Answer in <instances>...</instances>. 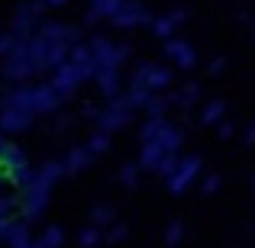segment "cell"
Returning a JSON list of instances; mask_svg holds the SVG:
<instances>
[{"label": "cell", "instance_id": "15", "mask_svg": "<svg viewBox=\"0 0 255 248\" xmlns=\"http://www.w3.org/2000/svg\"><path fill=\"white\" fill-rule=\"evenodd\" d=\"M62 165H65V174H78V171H84V167L91 165V152L87 149H71Z\"/></svg>", "mask_w": 255, "mask_h": 248}, {"label": "cell", "instance_id": "26", "mask_svg": "<svg viewBox=\"0 0 255 248\" xmlns=\"http://www.w3.org/2000/svg\"><path fill=\"white\" fill-rule=\"evenodd\" d=\"M217 187H220V177H207L204 180V193H213Z\"/></svg>", "mask_w": 255, "mask_h": 248}, {"label": "cell", "instance_id": "1", "mask_svg": "<svg viewBox=\"0 0 255 248\" xmlns=\"http://www.w3.org/2000/svg\"><path fill=\"white\" fill-rule=\"evenodd\" d=\"M62 93L55 90V84L45 81V84H26V87H16L13 93H6L3 106H16V110H29V113H49L62 103Z\"/></svg>", "mask_w": 255, "mask_h": 248}, {"label": "cell", "instance_id": "10", "mask_svg": "<svg viewBox=\"0 0 255 248\" xmlns=\"http://www.w3.org/2000/svg\"><path fill=\"white\" fill-rule=\"evenodd\" d=\"M165 55H168L174 65H181V68H194V65H197V55H194V49L184 42V39H168Z\"/></svg>", "mask_w": 255, "mask_h": 248}, {"label": "cell", "instance_id": "9", "mask_svg": "<svg viewBox=\"0 0 255 248\" xmlns=\"http://www.w3.org/2000/svg\"><path fill=\"white\" fill-rule=\"evenodd\" d=\"M29 165V155H26L19 145H13V142H6V149H3V155H0V171H3V177H10V174H16V171H23V167Z\"/></svg>", "mask_w": 255, "mask_h": 248}, {"label": "cell", "instance_id": "21", "mask_svg": "<svg viewBox=\"0 0 255 248\" xmlns=\"http://www.w3.org/2000/svg\"><path fill=\"white\" fill-rule=\"evenodd\" d=\"M16 42H19V36L13 29H6V32H0V55H10L13 49H16Z\"/></svg>", "mask_w": 255, "mask_h": 248}, {"label": "cell", "instance_id": "24", "mask_svg": "<svg viewBox=\"0 0 255 248\" xmlns=\"http://www.w3.org/2000/svg\"><path fill=\"white\" fill-rule=\"evenodd\" d=\"M110 219H113V210H110V206H97V210H94V223H97V226L110 223Z\"/></svg>", "mask_w": 255, "mask_h": 248}, {"label": "cell", "instance_id": "2", "mask_svg": "<svg viewBox=\"0 0 255 248\" xmlns=\"http://www.w3.org/2000/svg\"><path fill=\"white\" fill-rule=\"evenodd\" d=\"M91 62H94V75H100V71H120V62L126 58V49L117 42H110V39H94L91 45Z\"/></svg>", "mask_w": 255, "mask_h": 248}, {"label": "cell", "instance_id": "29", "mask_svg": "<svg viewBox=\"0 0 255 248\" xmlns=\"http://www.w3.org/2000/svg\"><path fill=\"white\" fill-rule=\"evenodd\" d=\"M42 6H62V3H68V0H39Z\"/></svg>", "mask_w": 255, "mask_h": 248}, {"label": "cell", "instance_id": "12", "mask_svg": "<svg viewBox=\"0 0 255 248\" xmlns=\"http://www.w3.org/2000/svg\"><path fill=\"white\" fill-rule=\"evenodd\" d=\"M123 0H91V13H87V23H97V19H113V13L120 10Z\"/></svg>", "mask_w": 255, "mask_h": 248}, {"label": "cell", "instance_id": "16", "mask_svg": "<svg viewBox=\"0 0 255 248\" xmlns=\"http://www.w3.org/2000/svg\"><path fill=\"white\" fill-rule=\"evenodd\" d=\"M6 239H10L13 248H32V239L23 226H10V229H6Z\"/></svg>", "mask_w": 255, "mask_h": 248}, {"label": "cell", "instance_id": "19", "mask_svg": "<svg viewBox=\"0 0 255 248\" xmlns=\"http://www.w3.org/2000/svg\"><path fill=\"white\" fill-rule=\"evenodd\" d=\"M223 113H226V106L220 103V100H217V103H207L204 113H200V123H207V126H210V123H220V119H223Z\"/></svg>", "mask_w": 255, "mask_h": 248}, {"label": "cell", "instance_id": "31", "mask_svg": "<svg viewBox=\"0 0 255 248\" xmlns=\"http://www.w3.org/2000/svg\"><path fill=\"white\" fill-rule=\"evenodd\" d=\"M0 180H3V171H0Z\"/></svg>", "mask_w": 255, "mask_h": 248}, {"label": "cell", "instance_id": "13", "mask_svg": "<svg viewBox=\"0 0 255 248\" xmlns=\"http://www.w3.org/2000/svg\"><path fill=\"white\" fill-rule=\"evenodd\" d=\"M184 23V13L181 10H174V13H168V16H158L155 23H152V29H155V36H162V39H168L178 26Z\"/></svg>", "mask_w": 255, "mask_h": 248}, {"label": "cell", "instance_id": "3", "mask_svg": "<svg viewBox=\"0 0 255 248\" xmlns=\"http://www.w3.org/2000/svg\"><path fill=\"white\" fill-rule=\"evenodd\" d=\"M132 110H136V106H132L126 97H113L110 103L104 106V110H97V116H94V119H97V126H100L104 132H113V129H120V126L129 123Z\"/></svg>", "mask_w": 255, "mask_h": 248}, {"label": "cell", "instance_id": "7", "mask_svg": "<svg viewBox=\"0 0 255 248\" xmlns=\"http://www.w3.org/2000/svg\"><path fill=\"white\" fill-rule=\"evenodd\" d=\"M113 23L123 26V29H129V26H142V23H149V10H145L139 0H123L120 10L113 13Z\"/></svg>", "mask_w": 255, "mask_h": 248}, {"label": "cell", "instance_id": "30", "mask_svg": "<svg viewBox=\"0 0 255 248\" xmlns=\"http://www.w3.org/2000/svg\"><path fill=\"white\" fill-rule=\"evenodd\" d=\"M246 139H249V142H255V123L249 126V132H246Z\"/></svg>", "mask_w": 255, "mask_h": 248}, {"label": "cell", "instance_id": "18", "mask_svg": "<svg viewBox=\"0 0 255 248\" xmlns=\"http://www.w3.org/2000/svg\"><path fill=\"white\" fill-rule=\"evenodd\" d=\"M62 245V229H45L42 236L32 242V248H58Z\"/></svg>", "mask_w": 255, "mask_h": 248}, {"label": "cell", "instance_id": "23", "mask_svg": "<svg viewBox=\"0 0 255 248\" xmlns=\"http://www.w3.org/2000/svg\"><path fill=\"white\" fill-rule=\"evenodd\" d=\"M120 180H123V184H136L139 180V165H123V171H120Z\"/></svg>", "mask_w": 255, "mask_h": 248}, {"label": "cell", "instance_id": "14", "mask_svg": "<svg viewBox=\"0 0 255 248\" xmlns=\"http://www.w3.org/2000/svg\"><path fill=\"white\" fill-rule=\"evenodd\" d=\"M94 78H97V87L107 100L120 97V71H100V75H94Z\"/></svg>", "mask_w": 255, "mask_h": 248}, {"label": "cell", "instance_id": "11", "mask_svg": "<svg viewBox=\"0 0 255 248\" xmlns=\"http://www.w3.org/2000/svg\"><path fill=\"white\" fill-rule=\"evenodd\" d=\"M165 155H174V152H165L162 145L155 142H142V155H139V167H145V171H155L158 165H162Z\"/></svg>", "mask_w": 255, "mask_h": 248}, {"label": "cell", "instance_id": "4", "mask_svg": "<svg viewBox=\"0 0 255 248\" xmlns=\"http://www.w3.org/2000/svg\"><path fill=\"white\" fill-rule=\"evenodd\" d=\"M168 84H171L168 68H162V65H149V62L139 65L136 75H132V81H129V87H142V90H149V93L165 90Z\"/></svg>", "mask_w": 255, "mask_h": 248}, {"label": "cell", "instance_id": "8", "mask_svg": "<svg viewBox=\"0 0 255 248\" xmlns=\"http://www.w3.org/2000/svg\"><path fill=\"white\" fill-rule=\"evenodd\" d=\"M36 113L29 110H16V106H0V129L3 132H23L32 126Z\"/></svg>", "mask_w": 255, "mask_h": 248}, {"label": "cell", "instance_id": "17", "mask_svg": "<svg viewBox=\"0 0 255 248\" xmlns=\"http://www.w3.org/2000/svg\"><path fill=\"white\" fill-rule=\"evenodd\" d=\"M107 149H110V132L97 129L91 136V142H87V152H91V155H100V152H107Z\"/></svg>", "mask_w": 255, "mask_h": 248}, {"label": "cell", "instance_id": "28", "mask_svg": "<svg viewBox=\"0 0 255 248\" xmlns=\"http://www.w3.org/2000/svg\"><path fill=\"white\" fill-rule=\"evenodd\" d=\"M168 239H171V242H178V239H181V226H178V223L168 229Z\"/></svg>", "mask_w": 255, "mask_h": 248}, {"label": "cell", "instance_id": "6", "mask_svg": "<svg viewBox=\"0 0 255 248\" xmlns=\"http://www.w3.org/2000/svg\"><path fill=\"white\" fill-rule=\"evenodd\" d=\"M197 174H200V158H194V155L191 158H178V167L165 177V180H168V190L171 193H181L194 177H197Z\"/></svg>", "mask_w": 255, "mask_h": 248}, {"label": "cell", "instance_id": "25", "mask_svg": "<svg viewBox=\"0 0 255 248\" xmlns=\"http://www.w3.org/2000/svg\"><path fill=\"white\" fill-rule=\"evenodd\" d=\"M81 242H84L87 248H91V245H97V229H87L84 236H81Z\"/></svg>", "mask_w": 255, "mask_h": 248}, {"label": "cell", "instance_id": "22", "mask_svg": "<svg viewBox=\"0 0 255 248\" xmlns=\"http://www.w3.org/2000/svg\"><path fill=\"white\" fill-rule=\"evenodd\" d=\"M197 93H200V87H197V84H187L184 90H181L178 97H174V103H181V106H191L194 100H197Z\"/></svg>", "mask_w": 255, "mask_h": 248}, {"label": "cell", "instance_id": "27", "mask_svg": "<svg viewBox=\"0 0 255 248\" xmlns=\"http://www.w3.org/2000/svg\"><path fill=\"white\" fill-rule=\"evenodd\" d=\"M10 213H13V200H0V216L10 219Z\"/></svg>", "mask_w": 255, "mask_h": 248}, {"label": "cell", "instance_id": "5", "mask_svg": "<svg viewBox=\"0 0 255 248\" xmlns=\"http://www.w3.org/2000/svg\"><path fill=\"white\" fill-rule=\"evenodd\" d=\"M39 23H42V3L36 0V3H23V6H19L10 29L16 32L19 39H26V36H32V32L39 29Z\"/></svg>", "mask_w": 255, "mask_h": 248}, {"label": "cell", "instance_id": "20", "mask_svg": "<svg viewBox=\"0 0 255 248\" xmlns=\"http://www.w3.org/2000/svg\"><path fill=\"white\" fill-rule=\"evenodd\" d=\"M165 110H168V100H165V97H152L149 103H145V113H149V119L165 116Z\"/></svg>", "mask_w": 255, "mask_h": 248}]
</instances>
